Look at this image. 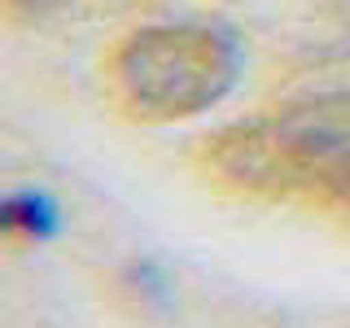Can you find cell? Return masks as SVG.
Here are the masks:
<instances>
[{"mask_svg":"<svg viewBox=\"0 0 350 328\" xmlns=\"http://www.w3.org/2000/svg\"><path fill=\"white\" fill-rule=\"evenodd\" d=\"M206 171L258 197L350 202V92L306 96L206 140Z\"/></svg>","mask_w":350,"mask_h":328,"instance_id":"6da1fadb","label":"cell"},{"mask_svg":"<svg viewBox=\"0 0 350 328\" xmlns=\"http://www.w3.org/2000/svg\"><path fill=\"white\" fill-rule=\"evenodd\" d=\"M241 49L211 22H158L114 44L105 83L114 105L140 123H180L206 114L237 87Z\"/></svg>","mask_w":350,"mask_h":328,"instance_id":"7a4b0ae2","label":"cell"},{"mask_svg":"<svg viewBox=\"0 0 350 328\" xmlns=\"http://www.w3.org/2000/svg\"><path fill=\"white\" fill-rule=\"evenodd\" d=\"M57 228V206L36 189L0 193V232L5 236H49Z\"/></svg>","mask_w":350,"mask_h":328,"instance_id":"3957f363","label":"cell"}]
</instances>
